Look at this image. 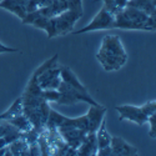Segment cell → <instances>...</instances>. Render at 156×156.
Masks as SVG:
<instances>
[{
    "mask_svg": "<svg viewBox=\"0 0 156 156\" xmlns=\"http://www.w3.org/2000/svg\"><path fill=\"white\" fill-rule=\"evenodd\" d=\"M96 59L105 71L120 70L127 61V54L119 35H106L102 37Z\"/></svg>",
    "mask_w": 156,
    "mask_h": 156,
    "instance_id": "obj_1",
    "label": "cell"
},
{
    "mask_svg": "<svg viewBox=\"0 0 156 156\" xmlns=\"http://www.w3.org/2000/svg\"><path fill=\"white\" fill-rule=\"evenodd\" d=\"M59 93H60V98L59 100L56 101L59 105H74L77 101H85L90 105H94V106H98L100 104H98L91 96L89 95L87 91H80L73 86H70L69 84L61 81L59 87Z\"/></svg>",
    "mask_w": 156,
    "mask_h": 156,
    "instance_id": "obj_2",
    "label": "cell"
},
{
    "mask_svg": "<svg viewBox=\"0 0 156 156\" xmlns=\"http://www.w3.org/2000/svg\"><path fill=\"white\" fill-rule=\"evenodd\" d=\"M114 25H115V15L111 11H109L105 6H102L100 11L94 16V19L86 27L75 31L74 34H84V33L96 31V30H110V29H114Z\"/></svg>",
    "mask_w": 156,
    "mask_h": 156,
    "instance_id": "obj_3",
    "label": "cell"
},
{
    "mask_svg": "<svg viewBox=\"0 0 156 156\" xmlns=\"http://www.w3.org/2000/svg\"><path fill=\"white\" fill-rule=\"evenodd\" d=\"M83 15L77 14V12L73 11V10H64L61 11L60 14L53 16L54 18V21H55V25H56V31H58V35H65L70 31H73V28L75 23L79 20Z\"/></svg>",
    "mask_w": 156,
    "mask_h": 156,
    "instance_id": "obj_4",
    "label": "cell"
},
{
    "mask_svg": "<svg viewBox=\"0 0 156 156\" xmlns=\"http://www.w3.org/2000/svg\"><path fill=\"white\" fill-rule=\"evenodd\" d=\"M116 111L119 112V119L126 120V121H133L137 125H144L147 122L149 116L141 110L140 106L135 105H120L115 108Z\"/></svg>",
    "mask_w": 156,
    "mask_h": 156,
    "instance_id": "obj_5",
    "label": "cell"
},
{
    "mask_svg": "<svg viewBox=\"0 0 156 156\" xmlns=\"http://www.w3.org/2000/svg\"><path fill=\"white\" fill-rule=\"evenodd\" d=\"M56 130H58V134L65 141V144H68L73 149L79 147L87 135L85 131L74 126H59L56 127Z\"/></svg>",
    "mask_w": 156,
    "mask_h": 156,
    "instance_id": "obj_6",
    "label": "cell"
},
{
    "mask_svg": "<svg viewBox=\"0 0 156 156\" xmlns=\"http://www.w3.org/2000/svg\"><path fill=\"white\" fill-rule=\"evenodd\" d=\"M36 81L39 86L41 87V90L45 89H58L61 77H60V68H58V65H54L50 69L43 71L41 74H39L36 76Z\"/></svg>",
    "mask_w": 156,
    "mask_h": 156,
    "instance_id": "obj_7",
    "label": "cell"
},
{
    "mask_svg": "<svg viewBox=\"0 0 156 156\" xmlns=\"http://www.w3.org/2000/svg\"><path fill=\"white\" fill-rule=\"evenodd\" d=\"M108 111V109L102 105H98V106H94L91 105L87 111L86 118H87V121H89V131L87 134H95L98 127L100 126L102 119L105 118V112Z\"/></svg>",
    "mask_w": 156,
    "mask_h": 156,
    "instance_id": "obj_8",
    "label": "cell"
},
{
    "mask_svg": "<svg viewBox=\"0 0 156 156\" xmlns=\"http://www.w3.org/2000/svg\"><path fill=\"white\" fill-rule=\"evenodd\" d=\"M110 147H111L112 155L125 156V155H136L137 154L136 147L127 144L122 137H119V136H111Z\"/></svg>",
    "mask_w": 156,
    "mask_h": 156,
    "instance_id": "obj_9",
    "label": "cell"
},
{
    "mask_svg": "<svg viewBox=\"0 0 156 156\" xmlns=\"http://www.w3.org/2000/svg\"><path fill=\"white\" fill-rule=\"evenodd\" d=\"M28 2L29 0H3L0 3V8L12 11L20 19H24V16L28 14V10H27Z\"/></svg>",
    "mask_w": 156,
    "mask_h": 156,
    "instance_id": "obj_10",
    "label": "cell"
},
{
    "mask_svg": "<svg viewBox=\"0 0 156 156\" xmlns=\"http://www.w3.org/2000/svg\"><path fill=\"white\" fill-rule=\"evenodd\" d=\"M60 77H61V81L69 84L70 86H73V87H75L77 90H80V91H87V89L79 80H77L76 75L73 73V70L70 68L64 66V65H62V66H60Z\"/></svg>",
    "mask_w": 156,
    "mask_h": 156,
    "instance_id": "obj_11",
    "label": "cell"
},
{
    "mask_svg": "<svg viewBox=\"0 0 156 156\" xmlns=\"http://www.w3.org/2000/svg\"><path fill=\"white\" fill-rule=\"evenodd\" d=\"M129 6H134L141 11H144L149 16L155 18L156 14V0H127Z\"/></svg>",
    "mask_w": 156,
    "mask_h": 156,
    "instance_id": "obj_12",
    "label": "cell"
},
{
    "mask_svg": "<svg viewBox=\"0 0 156 156\" xmlns=\"http://www.w3.org/2000/svg\"><path fill=\"white\" fill-rule=\"evenodd\" d=\"M77 155H96L98 145H96V135L87 134L81 145L76 149Z\"/></svg>",
    "mask_w": 156,
    "mask_h": 156,
    "instance_id": "obj_13",
    "label": "cell"
},
{
    "mask_svg": "<svg viewBox=\"0 0 156 156\" xmlns=\"http://www.w3.org/2000/svg\"><path fill=\"white\" fill-rule=\"evenodd\" d=\"M96 145L98 149H102V147H106L110 145V141H111V135L108 133V129H106V119L104 118L100 126L96 130Z\"/></svg>",
    "mask_w": 156,
    "mask_h": 156,
    "instance_id": "obj_14",
    "label": "cell"
},
{
    "mask_svg": "<svg viewBox=\"0 0 156 156\" xmlns=\"http://www.w3.org/2000/svg\"><path fill=\"white\" fill-rule=\"evenodd\" d=\"M24 112V108H23V98H19L14 101V104L9 108V110H6L4 114L0 115V120H10L12 118H15L18 115H21Z\"/></svg>",
    "mask_w": 156,
    "mask_h": 156,
    "instance_id": "obj_15",
    "label": "cell"
},
{
    "mask_svg": "<svg viewBox=\"0 0 156 156\" xmlns=\"http://www.w3.org/2000/svg\"><path fill=\"white\" fill-rule=\"evenodd\" d=\"M6 121L9 124H11L12 126H15L18 130H20L21 133H28L29 130L33 129V124L30 122V120L24 114L18 115V116H15V118H12L10 120H6Z\"/></svg>",
    "mask_w": 156,
    "mask_h": 156,
    "instance_id": "obj_16",
    "label": "cell"
},
{
    "mask_svg": "<svg viewBox=\"0 0 156 156\" xmlns=\"http://www.w3.org/2000/svg\"><path fill=\"white\" fill-rule=\"evenodd\" d=\"M95 2H102L104 6L109 11H111L114 15L121 11L127 4V0H95Z\"/></svg>",
    "mask_w": 156,
    "mask_h": 156,
    "instance_id": "obj_17",
    "label": "cell"
},
{
    "mask_svg": "<svg viewBox=\"0 0 156 156\" xmlns=\"http://www.w3.org/2000/svg\"><path fill=\"white\" fill-rule=\"evenodd\" d=\"M41 98L45 101H50V102H56L60 98V93L58 89H45L41 91Z\"/></svg>",
    "mask_w": 156,
    "mask_h": 156,
    "instance_id": "obj_18",
    "label": "cell"
},
{
    "mask_svg": "<svg viewBox=\"0 0 156 156\" xmlns=\"http://www.w3.org/2000/svg\"><path fill=\"white\" fill-rule=\"evenodd\" d=\"M68 2V9L73 10L77 14L83 15V5H81V0H66Z\"/></svg>",
    "mask_w": 156,
    "mask_h": 156,
    "instance_id": "obj_19",
    "label": "cell"
},
{
    "mask_svg": "<svg viewBox=\"0 0 156 156\" xmlns=\"http://www.w3.org/2000/svg\"><path fill=\"white\" fill-rule=\"evenodd\" d=\"M140 108H141V110L144 111L147 116H150V115L155 114V111H156V102L152 100V101H149V102L144 104V105L140 106Z\"/></svg>",
    "mask_w": 156,
    "mask_h": 156,
    "instance_id": "obj_20",
    "label": "cell"
},
{
    "mask_svg": "<svg viewBox=\"0 0 156 156\" xmlns=\"http://www.w3.org/2000/svg\"><path fill=\"white\" fill-rule=\"evenodd\" d=\"M147 122L150 124V136L151 137H155V114H152V115L149 116Z\"/></svg>",
    "mask_w": 156,
    "mask_h": 156,
    "instance_id": "obj_21",
    "label": "cell"
},
{
    "mask_svg": "<svg viewBox=\"0 0 156 156\" xmlns=\"http://www.w3.org/2000/svg\"><path fill=\"white\" fill-rule=\"evenodd\" d=\"M18 49H14V48H9V46H5L0 43V53H16Z\"/></svg>",
    "mask_w": 156,
    "mask_h": 156,
    "instance_id": "obj_22",
    "label": "cell"
},
{
    "mask_svg": "<svg viewBox=\"0 0 156 156\" xmlns=\"http://www.w3.org/2000/svg\"><path fill=\"white\" fill-rule=\"evenodd\" d=\"M6 129H8V122L6 121H5V124H0V136H4Z\"/></svg>",
    "mask_w": 156,
    "mask_h": 156,
    "instance_id": "obj_23",
    "label": "cell"
},
{
    "mask_svg": "<svg viewBox=\"0 0 156 156\" xmlns=\"http://www.w3.org/2000/svg\"><path fill=\"white\" fill-rule=\"evenodd\" d=\"M8 144H6V141H5V139H4V136H0V149H3V147H5Z\"/></svg>",
    "mask_w": 156,
    "mask_h": 156,
    "instance_id": "obj_24",
    "label": "cell"
}]
</instances>
